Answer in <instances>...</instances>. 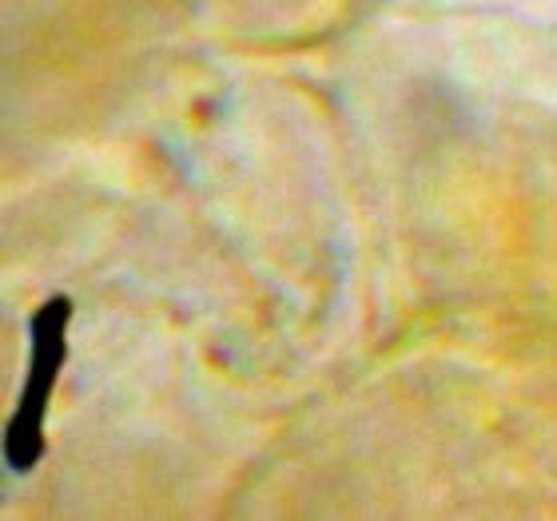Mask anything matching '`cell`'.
Returning <instances> with one entry per match:
<instances>
[{
    "label": "cell",
    "mask_w": 557,
    "mask_h": 521,
    "mask_svg": "<svg viewBox=\"0 0 557 521\" xmlns=\"http://www.w3.org/2000/svg\"><path fill=\"white\" fill-rule=\"evenodd\" d=\"M69 299L57 295L48 299L33 319V362H28V374H24L21 386V402L12 410L9 434H4V458L16 474L33 470L45 454V414H48V398L57 390V374L60 362H64V326H69Z\"/></svg>",
    "instance_id": "cell-1"
}]
</instances>
